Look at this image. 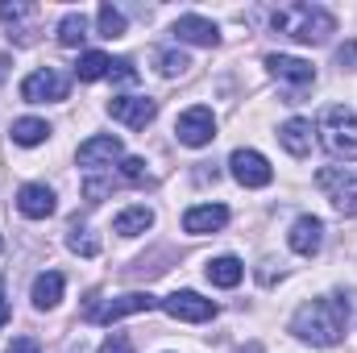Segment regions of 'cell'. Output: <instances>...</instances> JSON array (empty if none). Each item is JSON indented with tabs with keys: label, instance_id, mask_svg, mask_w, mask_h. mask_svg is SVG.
<instances>
[{
	"label": "cell",
	"instance_id": "1",
	"mask_svg": "<svg viewBox=\"0 0 357 353\" xmlns=\"http://www.w3.org/2000/svg\"><path fill=\"white\" fill-rule=\"evenodd\" d=\"M345 329H349V303L337 295L307 299L291 316V333L307 345H337V341H345Z\"/></svg>",
	"mask_w": 357,
	"mask_h": 353
},
{
	"label": "cell",
	"instance_id": "2",
	"mask_svg": "<svg viewBox=\"0 0 357 353\" xmlns=\"http://www.w3.org/2000/svg\"><path fill=\"white\" fill-rule=\"evenodd\" d=\"M270 25L274 33H287L291 42H303V46H320L328 42V33H337V17L320 4H278L270 13Z\"/></svg>",
	"mask_w": 357,
	"mask_h": 353
},
{
	"label": "cell",
	"instance_id": "3",
	"mask_svg": "<svg viewBox=\"0 0 357 353\" xmlns=\"http://www.w3.org/2000/svg\"><path fill=\"white\" fill-rule=\"evenodd\" d=\"M320 142L333 158L357 163V117L345 104H328L320 112Z\"/></svg>",
	"mask_w": 357,
	"mask_h": 353
},
{
	"label": "cell",
	"instance_id": "4",
	"mask_svg": "<svg viewBox=\"0 0 357 353\" xmlns=\"http://www.w3.org/2000/svg\"><path fill=\"white\" fill-rule=\"evenodd\" d=\"M150 308H158V299L150 291H129V295H116V299H91L84 308V320L112 324V320H125V316H137V312H150Z\"/></svg>",
	"mask_w": 357,
	"mask_h": 353
},
{
	"label": "cell",
	"instance_id": "5",
	"mask_svg": "<svg viewBox=\"0 0 357 353\" xmlns=\"http://www.w3.org/2000/svg\"><path fill=\"white\" fill-rule=\"evenodd\" d=\"M266 67H270V75L287 88V104H299L303 91L316 84V67L295 59V54H266Z\"/></svg>",
	"mask_w": 357,
	"mask_h": 353
},
{
	"label": "cell",
	"instance_id": "6",
	"mask_svg": "<svg viewBox=\"0 0 357 353\" xmlns=\"http://www.w3.org/2000/svg\"><path fill=\"white\" fill-rule=\"evenodd\" d=\"M67 91H71V75L59 71V67L29 71L21 80V100L25 104H59V100H67Z\"/></svg>",
	"mask_w": 357,
	"mask_h": 353
},
{
	"label": "cell",
	"instance_id": "7",
	"mask_svg": "<svg viewBox=\"0 0 357 353\" xmlns=\"http://www.w3.org/2000/svg\"><path fill=\"white\" fill-rule=\"evenodd\" d=\"M175 137L183 146H191V150L208 146V142L216 137V117H212V108H208V104H191V108L175 121Z\"/></svg>",
	"mask_w": 357,
	"mask_h": 353
},
{
	"label": "cell",
	"instance_id": "8",
	"mask_svg": "<svg viewBox=\"0 0 357 353\" xmlns=\"http://www.w3.org/2000/svg\"><path fill=\"white\" fill-rule=\"evenodd\" d=\"M158 308H162L167 316H175V320H187V324H204V320L216 316V303L204 299L199 291H175V295L158 299Z\"/></svg>",
	"mask_w": 357,
	"mask_h": 353
},
{
	"label": "cell",
	"instance_id": "9",
	"mask_svg": "<svg viewBox=\"0 0 357 353\" xmlns=\"http://www.w3.org/2000/svg\"><path fill=\"white\" fill-rule=\"evenodd\" d=\"M108 117L129 125V129H146L158 117V100H150V96H112L108 100Z\"/></svg>",
	"mask_w": 357,
	"mask_h": 353
},
{
	"label": "cell",
	"instance_id": "10",
	"mask_svg": "<svg viewBox=\"0 0 357 353\" xmlns=\"http://www.w3.org/2000/svg\"><path fill=\"white\" fill-rule=\"evenodd\" d=\"M316 183L333 195V204L345 216H357V175L341 171V167H324V171H316Z\"/></svg>",
	"mask_w": 357,
	"mask_h": 353
},
{
	"label": "cell",
	"instance_id": "11",
	"mask_svg": "<svg viewBox=\"0 0 357 353\" xmlns=\"http://www.w3.org/2000/svg\"><path fill=\"white\" fill-rule=\"evenodd\" d=\"M229 171H233V179L241 187H270L274 183V171H270V163L258 150H233L229 154Z\"/></svg>",
	"mask_w": 357,
	"mask_h": 353
},
{
	"label": "cell",
	"instance_id": "12",
	"mask_svg": "<svg viewBox=\"0 0 357 353\" xmlns=\"http://www.w3.org/2000/svg\"><path fill=\"white\" fill-rule=\"evenodd\" d=\"M121 158V137L112 133H96L88 142H79V167L84 171H108Z\"/></svg>",
	"mask_w": 357,
	"mask_h": 353
},
{
	"label": "cell",
	"instance_id": "13",
	"mask_svg": "<svg viewBox=\"0 0 357 353\" xmlns=\"http://www.w3.org/2000/svg\"><path fill=\"white\" fill-rule=\"evenodd\" d=\"M0 21L8 29V38L25 46V42H33L29 21H38V4H29V0H0Z\"/></svg>",
	"mask_w": 357,
	"mask_h": 353
},
{
	"label": "cell",
	"instance_id": "14",
	"mask_svg": "<svg viewBox=\"0 0 357 353\" xmlns=\"http://www.w3.org/2000/svg\"><path fill=\"white\" fill-rule=\"evenodd\" d=\"M229 225V208L225 204H195L183 212V229L191 237H204V233H220Z\"/></svg>",
	"mask_w": 357,
	"mask_h": 353
},
{
	"label": "cell",
	"instance_id": "15",
	"mask_svg": "<svg viewBox=\"0 0 357 353\" xmlns=\"http://www.w3.org/2000/svg\"><path fill=\"white\" fill-rule=\"evenodd\" d=\"M54 191L46 187V183H25L21 191H17V212L21 216H29V220H46V216H54Z\"/></svg>",
	"mask_w": 357,
	"mask_h": 353
},
{
	"label": "cell",
	"instance_id": "16",
	"mask_svg": "<svg viewBox=\"0 0 357 353\" xmlns=\"http://www.w3.org/2000/svg\"><path fill=\"white\" fill-rule=\"evenodd\" d=\"M287 246H291L295 254H303V258L320 254V246H324V220H320V216H299V220L291 225V233H287Z\"/></svg>",
	"mask_w": 357,
	"mask_h": 353
},
{
	"label": "cell",
	"instance_id": "17",
	"mask_svg": "<svg viewBox=\"0 0 357 353\" xmlns=\"http://www.w3.org/2000/svg\"><path fill=\"white\" fill-rule=\"evenodd\" d=\"M175 38L178 42H191V46H220L216 21H208V17H199V13H183V17H178Z\"/></svg>",
	"mask_w": 357,
	"mask_h": 353
},
{
	"label": "cell",
	"instance_id": "18",
	"mask_svg": "<svg viewBox=\"0 0 357 353\" xmlns=\"http://www.w3.org/2000/svg\"><path fill=\"white\" fill-rule=\"evenodd\" d=\"M312 142H316V133H312V121H303V117H291L287 125H278V146H282L291 158H307V154H312Z\"/></svg>",
	"mask_w": 357,
	"mask_h": 353
},
{
	"label": "cell",
	"instance_id": "19",
	"mask_svg": "<svg viewBox=\"0 0 357 353\" xmlns=\"http://www.w3.org/2000/svg\"><path fill=\"white\" fill-rule=\"evenodd\" d=\"M63 287H67V278H63L59 270H46V274H38V278H33V291H29L33 308H38V312H46V308H59V299H63Z\"/></svg>",
	"mask_w": 357,
	"mask_h": 353
},
{
	"label": "cell",
	"instance_id": "20",
	"mask_svg": "<svg viewBox=\"0 0 357 353\" xmlns=\"http://www.w3.org/2000/svg\"><path fill=\"white\" fill-rule=\"evenodd\" d=\"M150 225H154V212H150L146 204H133V208L116 212V220H112V233H121V237H137V233H146Z\"/></svg>",
	"mask_w": 357,
	"mask_h": 353
},
{
	"label": "cell",
	"instance_id": "21",
	"mask_svg": "<svg viewBox=\"0 0 357 353\" xmlns=\"http://www.w3.org/2000/svg\"><path fill=\"white\" fill-rule=\"evenodd\" d=\"M204 274H208V283H212V287H237V283L245 278V266H241V258L225 254V258H212Z\"/></svg>",
	"mask_w": 357,
	"mask_h": 353
},
{
	"label": "cell",
	"instance_id": "22",
	"mask_svg": "<svg viewBox=\"0 0 357 353\" xmlns=\"http://www.w3.org/2000/svg\"><path fill=\"white\" fill-rule=\"evenodd\" d=\"M50 137V125L42 121V117H21V121H13V142L17 146H42Z\"/></svg>",
	"mask_w": 357,
	"mask_h": 353
},
{
	"label": "cell",
	"instance_id": "23",
	"mask_svg": "<svg viewBox=\"0 0 357 353\" xmlns=\"http://www.w3.org/2000/svg\"><path fill=\"white\" fill-rule=\"evenodd\" d=\"M108 71H112V59H108V54H100V50H88V54H79V63H75V75H79L84 84L108 80Z\"/></svg>",
	"mask_w": 357,
	"mask_h": 353
},
{
	"label": "cell",
	"instance_id": "24",
	"mask_svg": "<svg viewBox=\"0 0 357 353\" xmlns=\"http://www.w3.org/2000/svg\"><path fill=\"white\" fill-rule=\"evenodd\" d=\"M96 25H100V38H125V13L116 4H100L96 8Z\"/></svg>",
	"mask_w": 357,
	"mask_h": 353
},
{
	"label": "cell",
	"instance_id": "25",
	"mask_svg": "<svg viewBox=\"0 0 357 353\" xmlns=\"http://www.w3.org/2000/svg\"><path fill=\"white\" fill-rule=\"evenodd\" d=\"M88 38V13H67L59 21V46H79Z\"/></svg>",
	"mask_w": 357,
	"mask_h": 353
},
{
	"label": "cell",
	"instance_id": "26",
	"mask_svg": "<svg viewBox=\"0 0 357 353\" xmlns=\"http://www.w3.org/2000/svg\"><path fill=\"white\" fill-rule=\"evenodd\" d=\"M67 246H71V254H79V258H96V254H100V241L91 237V229H84V225H71Z\"/></svg>",
	"mask_w": 357,
	"mask_h": 353
},
{
	"label": "cell",
	"instance_id": "27",
	"mask_svg": "<svg viewBox=\"0 0 357 353\" xmlns=\"http://www.w3.org/2000/svg\"><path fill=\"white\" fill-rule=\"evenodd\" d=\"M187 67H191V59H187L183 50H162V54H158V71H162L167 80H175V75H183Z\"/></svg>",
	"mask_w": 357,
	"mask_h": 353
},
{
	"label": "cell",
	"instance_id": "28",
	"mask_svg": "<svg viewBox=\"0 0 357 353\" xmlns=\"http://www.w3.org/2000/svg\"><path fill=\"white\" fill-rule=\"evenodd\" d=\"M121 179L125 183H146V158H121Z\"/></svg>",
	"mask_w": 357,
	"mask_h": 353
},
{
	"label": "cell",
	"instance_id": "29",
	"mask_svg": "<svg viewBox=\"0 0 357 353\" xmlns=\"http://www.w3.org/2000/svg\"><path fill=\"white\" fill-rule=\"evenodd\" d=\"M108 80H121V84H137V67H133L129 59H112V71H108Z\"/></svg>",
	"mask_w": 357,
	"mask_h": 353
},
{
	"label": "cell",
	"instance_id": "30",
	"mask_svg": "<svg viewBox=\"0 0 357 353\" xmlns=\"http://www.w3.org/2000/svg\"><path fill=\"white\" fill-rule=\"evenodd\" d=\"M337 67H341V71H357V38L337 50Z\"/></svg>",
	"mask_w": 357,
	"mask_h": 353
},
{
	"label": "cell",
	"instance_id": "31",
	"mask_svg": "<svg viewBox=\"0 0 357 353\" xmlns=\"http://www.w3.org/2000/svg\"><path fill=\"white\" fill-rule=\"evenodd\" d=\"M100 353H133V341H129L125 333H112V337L100 345Z\"/></svg>",
	"mask_w": 357,
	"mask_h": 353
},
{
	"label": "cell",
	"instance_id": "32",
	"mask_svg": "<svg viewBox=\"0 0 357 353\" xmlns=\"http://www.w3.org/2000/svg\"><path fill=\"white\" fill-rule=\"evenodd\" d=\"M4 353H42V345H38L33 337H13V341H8V350H4Z\"/></svg>",
	"mask_w": 357,
	"mask_h": 353
},
{
	"label": "cell",
	"instance_id": "33",
	"mask_svg": "<svg viewBox=\"0 0 357 353\" xmlns=\"http://www.w3.org/2000/svg\"><path fill=\"white\" fill-rule=\"evenodd\" d=\"M8 324V299H4V283H0V329Z\"/></svg>",
	"mask_w": 357,
	"mask_h": 353
},
{
	"label": "cell",
	"instance_id": "34",
	"mask_svg": "<svg viewBox=\"0 0 357 353\" xmlns=\"http://www.w3.org/2000/svg\"><path fill=\"white\" fill-rule=\"evenodd\" d=\"M237 353H262V345H258V341H250L245 350H237Z\"/></svg>",
	"mask_w": 357,
	"mask_h": 353
},
{
	"label": "cell",
	"instance_id": "35",
	"mask_svg": "<svg viewBox=\"0 0 357 353\" xmlns=\"http://www.w3.org/2000/svg\"><path fill=\"white\" fill-rule=\"evenodd\" d=\"M4 67H8V59H0V80H4Z\"/></svg>",
	"mask_w": 357,
	"mask_h": 353
},
{
	"label": "cell",
	"instance_id": "36",
	"mask_svg": "<svg viewBox=\"0 0 357 353\" xmlns=\"http://www.w3.org/2000/svg\"><path fill=\"white\" fill-rule=\"evenodd\" d=\"M0 250H4V241H0Z\"/></svg>",
	"mask_w": 357,
	"mask_h": 353
}]
</instances>
